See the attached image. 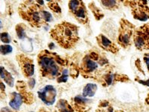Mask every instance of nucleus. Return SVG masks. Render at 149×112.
<instances>
[{
    "instance_id": "f8f14e48",
    "label": "nucleus",
    "mask_w": 149,
    "mask_h": 112,
    "mask_svg": "<svg viewBox=\"0 0 149 112\" xmlns=\"http://www.w3.org/2000/svg\"><path fill=\"white\" fill-rule=\"evenodd\" d=\"M97 90V85L94 83H88L84 87L83 90V96L87 97H93Z\"/></svg>"
},
{
    "instance_id": "9b49d317",
    "label": "nucleus",
    "mask_w": 149,
    "mask_h": 112,
    "mask_svg": "<svg viewBox=\"0 0 149 112\" xmlns=\"http://www.w3.org/2000/svg\"><path fill=\"white\" fill-rule=\"evenodd\" d=\"M97 42H98L100 47L104 49L105 51H109V52H111L113 54H117L118 52L119 49L118 48L116 45H115L111 41H110L107 37H106L103 35H100L97 37Z\"/></svg>"
},
{
    "instance_id": "39448f33",
    "label": "nucleus",
    "mask_w": 149,
    "mask_h": 112,
    "mask_svg": "<svg viewBox=\"0 0 149 112\" xmlns=\"http://www.w3.org/2000/svg\"><path fill=\"white\" fill-rule=\"evenodd\" d=\"M133 42L136 47L139 51L149 50V24L135 29Z\"/></svg>"
},
{
    "instance_id": "a211bd4d",
    "label": "nucleus",
    "mask_w": 149,
    "mask_h": 112,
    "mask_svg": "<svg viewBox=\"0 0 149 112\" xmlns=\"http://www.w3.org/2000/svg\"><path fill=\"white\" fill-rule=\"evenodd\" d=\"M12 52V47L10 45H2L1 46V54L2 55H6Z\"/></svg>"
},
{
    "instance_id": "aec40b11",
    "label": "nucleus",
    "mask_w": 149,
    "mask_h": 112,
    "mask_svg": "<svg viewBox=\"0 0 149 112\" xmlns=\"http://www.w3.org/2000/svg\"><path fill=\"white\" fill-rule=\"evenodd\" d=\"M144 61L146 63V67H147V70L149 72V54H146L144 56Z\"/></svg>"
},
{
    "instance_id": "20e7f679",
    "label": "nucleus",
    "mask_w": 149,
    "mask_h": 112,
    "mask_svg": "<svg viewBox=\"0 0 149 112\" xmlns=\"http://www.w3.org/2000/svg\"><path fill=\"white\" fill-rule=\"evenodd\" d=\"M135 27L131 23L126 20H121L120 27L118 35V43L124 48L130 47L132 42H133V35Z\"/></svg>"
},
{
    "instance_id": "0eeeda50",
    "label": "nucleus",
    "mask_w": 149,
    "mask_h": 112,
    "mask_svg": "<svg viewBox=\"0 0 149 112\" xmlns=\"http://www.w3.org/2000/svg\"><path fill=\"white\" fill-rule=\"evenodd\" d=\"M69 11L79 23L86 24L88 21L87 9L81 1H70L69 2Z\"/></svg>"
},
{
    "instance_id": "4be33fe9",
    "label": "nucleus",
    "mask_w": 149,
    "mask_h": 112,
    "mask_svg": "<svg viewBox=\"0 0 149 112\" xmlns=\"http://www.w3.org/2000/svg\"><path fill=\"white\" fill-rule=\"evenodd\" d=\"M147 100H148V102H149V96H148V99H147ZM148 103H149V102H148Z\"/></svg>"
},
{
    "instance_id": "ddd939ff",
    "label": "nucleus",
    "mask_w": 149,
    "mask_h": 112,
    "mask_svg": "<svg viewBox=\"0 0 149 112\" xmlns=\"http://www.w3.org/2000/svg\"><path fill=\"white\" fill-rule=\"evenodd\" d=\"M13 95H14V96H13L12 99L10 101L9 105L12 109L17 110L21 106L22 103H23V99H22V96L20 93H15Z\"/></svg>"
},
{
    "instance_id": "4468645a",
    "label": "nucleus",
    "mask_w": 149,
    "mask_h": 112,
    "mask_svg": "<svg viewBox=\"0 0 149 112\" xmlns=\"http://www.w3.org/2000/svg\"><path fill=\"white\" fill-rule=\"evenodd\" d=\"M57 108L60 112H73L71 107L68 105L65 100H60L57 105Z\"/></svg>"
},
{
    "instance_id": "f03ea898",
    "label": "nucleus",
    "mask_w": 149,
    "mask_h": 112,
    "mask_svg": "<svg viewBox=\"0 0 149 112\" xmlns=\"http://www.w3.org/2000/svg\"><path fill=\"white\" fill-rule=\"evenodd\" d=\"M50 34L54 40L65 49L73 47L79 40L78 27L67 22H63L54 26Z\"/></svg>"
},
{
    "instance_id": "dca6fc26",
    "label": "nucleus",
    "mask_w": 149,
    "mask_h": 112,
    "mask_svg": "<svg viewBox=\"0 0 149 112\" xmlns=\"http://www.w3.org/2000/svg\"><path fill=\"white\" fill-rule=\"evenodd\" d=\"M16 31H17V35L20 39H23L26 37V32L24 30V29L23 28V26L20 25H17L16 27Z\"/></svg>"
},
{
    "instance_id": "1a4fd4ad",
    "label": "nucleus",
    "mask_w": 149,
    "mask_h": 112,
    "mask_svg": "<svg viewBox=\"0 0 149 112\" xmlns=\"http://www.w3.org/2000/svg\"><path fill=\"white\" fill-rule=\"evenodd\" d=\"M38 97L47 105H52L56 101V90L51 85H47L38 92Z\"/></svg>"
},
{
    "instance_id": "9d476101",
    "label": "nucleus",
    "mask_w": 149,
    "mask_h": 112,
    "mask_svg": "<svg viewBox=\"0 0 149 112\" xmlns=\"http://www.w3.org/2000/svg\"><path fill=\"white\" fill-rule=\"evenodd\" d=\"M18 57L20 58L18 60L19 65L21 67L24 75L26 77H32L34 74L35 71L33 60L25 56H18Z\"/></svg>"
},
{
    "instance_id": "6e6552de",
    "label": "nucleus",
    "mask_w": 149,
    "mask_h": 112,
    "mask_svg": "<svg viewBox=\"0 0 149 112\" xmlns=\"http://www.w3.org/2000/svg\"><path fill=\"white\" fill-rule=\"evenodd\" d=\"M132 8L133 16L135 19L146 21L149 19V7L147 2L137 1V2H128Z\"/></svg>"
},
{
    "instance_id": "f257e3e1",
    "label": "nucleus",
    "mask_w": 149,
    "mask_h": 112,
    "mask_svg": "<svg viewBox=\"0 0 149 112\" xmlns=\"http://www.w3.org/2000/svg\"><path fill=\"white\" fill-rule=\"evenodd\" d=\"M44 2H25L20 8V14L34 26L40 27L52 21V15L43 8Z\"/></svg>"
},
{
    "instance_id": "6ab92c4d",
    "label": "nucleus",
    "mask_w": 149,
    "mask_h": 112,
    "mask_svg": "<svg viewBox=\"0 0 149 112\" xmlns=\"http://www.w3.org/2000/svg\"><path fill=\"white\" fill-rule=\"evenodd\" d=\"M1 41L6 44H8L11 42V38L9 36V34L8 33H2L1 34Z\"/></svg>"
},
{
    "instance_id": "2eb2a0df",
    "label": "nucleus",
    "mask_w": 149,
    "mask_h": 112,
    "mask_svg": "<svg viewBox=\"0 0 149 112\" xmlns=\"http://www.w3.org/2000/svg\"><path fill=\"white\" fill-rule=\"evenodd\" d=\"M101 4L102 6H105V8H108V9H114L116 8L117 6H118V4L120 3V2L118 1H113V0H109V1H101Z\"/></svg>"
},
{
    "instance_id": "7ed1b4c3",
    "label": "nucleus",
    "mask_w": 149,
    "mask_h": 112,
    "mask_svg": "<svg viewBox=\"0 0 149 112\" xmlns=\"http://www.w3.org/2000/svg\"><path fill=\"white\" fill-rule=\"evenodd\" d=\"M38 63L42 76L49 78H56L62 72V65H65V61L56 54H52L47 51H43L39 54Z\"/></svg>"
},
{
    "instance_id": "412c9836",
    "label": "nucleus",
    "mask_w": 149,
    "mask_h": 112,
    "mask_svg": "<svg viewBox=\"0 0 149 112\" xmlns=\"http://www.w3.org/2000/svg\"><path fill=\"white\" fill-rule=\"evenodd\" d=\"M68 80V77L67 76H64V75H61L60 77H59L57 81H58L59 83H61V82H65Z\"/></svg>"
},
{
    "instance_id": "f3484780",
    "label": "nucleus",
    "mask_w": 149,
    "mask_h": 112,
    "mask_svg": "<svg viewBox=\"0 0 149 112\" xmlns=\"http://www.w3.org/2000/svg\"><path fill=\"white\" fill-rule=\"evenodd\" d=\"M47 4L49 5V8L53 11H54L55 13H58L60 14L61 12V9H60V6H58V4L56 2H48Z\"/></svg>"
},
{
    "instance_id": "423d86ee",
    "label": "nucleus",
    "mask_w": 149,
    "mask_h": 112,
    "mask_svg": "<svg viewBox=\"0 0 149 112\" xmlns=\"http://www.w3.org/2000/svg\"><path fill=\"white\" fill-rule=\"evenodd\" d=\"M100 65L101 64V60H100L99 55L94 52H92L91 54L87 55L84 57L81 65L80 71L83 75L86 74V76L92 77V74L96 72L98 70Z\"/></svg>"
}]
</instances>
